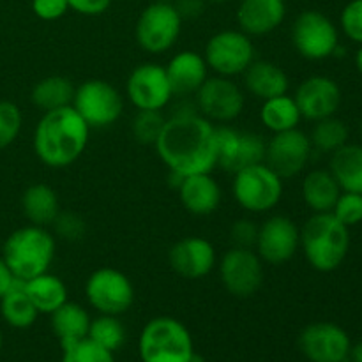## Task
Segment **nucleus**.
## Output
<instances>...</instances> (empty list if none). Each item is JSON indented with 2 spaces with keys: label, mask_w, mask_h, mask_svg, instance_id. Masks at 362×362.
Wrapping results in <instances>:
<instances>
[{
  "label": "nucleus",
  "mask_w": 362,
  "mask_h": 362,
  "mask_svg": "<svg viewBox=\"0 0 362 362\" xmlns=\"http://www.w3.org/2000/svg\"><path fill=\"white\" fill-rule=\"evenodd\" d=\"M154 147L172 175L212 173L218 168V126L200 115L194 105L166 117Z\"/></svg>",
  "instance_id": "nucleus-1"
},
{
  "label": "nucleus",
  "mask_w": 362,
  "mask_h": 362,
  "mask_svg": "<svg viewBox=\"0 0 362 362\" xmlns=\"http://www.w3.org/2000/svg\"><path fill=\"white\" fill-rule=\"evenodd\" d=\"M90 131L73 106L45 112L32 134L35 158L48 168H67L83 156Z\"/></svg>",
  "instance_id": "nucleus-2"
},
{
  "label": "nucleus",
  "mask_w": 362,
  "mask_h": 362,
  "mask_svg": "<svg viewBox=\"0 0 362 362\" xmlns=\"http://www.w3.org/2000/svg\"><path fill=\"white\" fill-rule=\"evenodd\" d=\"M299 250L311 269L334 272L349 257L350 228L332 212L313 214L300 226Z\"/></svg>",
  "instance_id": "nucleus-3"
},
{
  "label": "nucleus",
  "mask_w": 362,
  "mask_h": 362,
  "mask_svg": "<svg viewBox=\"0 0 362 362\" xmlns=\"http://www.w3.org/2000/svg\"><path fill=\"white\" fill-rule=\"evenodd\" d=\"M57 255V237L45 226L25 225L9 233L2 246L6 265L18 281L48 272Z\"/></svg>",
  "instance_id": "nucleus-4"
},
{
  "label": "nucleus",
  "mask_w": 362,
  "mask_h": 362,
  "mask_svg": "<svg viewBox=\"0 0 362 362\" xmlns=\"http://www.w3.org/2000/svg\"><path fill=\"white\" fill-rule=\"evenodd\" d=\"M141 362H191L194 352L189 329L173 317H156L145 324L138 339Z\"/></svg>",
  "instance_id": "nucleus-5"
},
{
  "label": "nucleus",
  "mask_w": 362,
  "mask_h": 362,
  "mask_svg": "<svg viewBox=\"0 0 362 362\" xmlns=\"http://www.w3.org/2000/svg\"><path fill=\"white\" fill-rule=\"evenodd\" d=\"M232 194L250 214H269L283 200L285 180L265 161L232 173Z\"/></svg>",
  "instance_id": "nucleus-6"
},
{
  "label": "nucleus",
  "mask_w": 362,
  "mask_h": 362,
  "mask_svg": "<svg viewBox=\"0 0 362 362\" xmlns=\"http://www.w3.org/2000/svg\"><path fill=\"white\" fill-rule=\"evenodd\" d=\"M182 16L173 2L148 4L138 16L134 25V39L144 52L151 55H163L170 52L182 34Z\"/></svg>",
  "instance_id": "nucleus-7"
},
{
  "label": "nucleus",
  "mask_w": 362,
  "mask_h": 362,
  "mask_svg": "<svg viewBox=\"0 0 362 362\" xmlns=\"http://www.w3.org/2000/svg\"><path fill=\"white\" fill-rule=\"evenodd\" d=\"M124 95L101 78H92L74 88L73 106L90 129H106L119 122L124 113Z\"/></svg>",
  "instance_id": "nucleus-8"
},
{
  "label": "nucleus",
  "mask_w": 362,
  "mask_h": 362,
  "mask_svg": "<svg viewBox=\"0 0 362 362\" xmlns=\"http://www.w3.org/2000/svg\"><path fill=\"white\" fill-rule=\"evenodd\" d=\"M209 71L218 76L237 78L257 59L253 37L239 28H225L209 37L204 49Z\"/></svg>",
  "instance_id": "nucleus-9"
},
{
  "label": "nucleus",
  "mask_w": 362,
  "mask_h": 362,
  "mask_svg": "<svg viewBox=\"0 0 362 362\" xmlns=\"http://www.w3.org/2000/svg\"><path fill=\"white\" fill-rule=\"evenodd\" d=\"M290 39L303 59L320 62L331 59L339 48V30L334 21L322 11L308 9L297 14Z\"/></svg>",
  "instance_id": "nucleus-10"
},
{
  "label": "nucleus",
  "mask_w": 362,
  "mask_h": 362,
  "mask_svg": "<svg viewBox=\"0 0 362 362\" xmlns=\"http://www.w3.org/2000/svg\"><path fill=\"white\" fill-rule=\"evenodd\" d=\"M85 299L99 315L120 317L133 306L134 286L129 276L119 269H95L85 281Z\"/></svg>",
  "instance_id": "nucleus-11"
},
{
  "label": "nucleus",
  "mask_w": 362,
  "mask_h": 362,
  "mask_svg": "<svg viewBox=\"0 0 362 362\" xmlns=\"http://www.w3.org/2000/svg\"><path fill=\"white\" fill-rule=\"evenodd\" d=\"M194 108L211 122L230 124L243 115L246 108V92L233 78L209 76L194 94Z\"/></svg>",
  "instance_id": "nucleus-12"
},
{
  "label": "nucleus",
  "mask_w": 362,
  "mask_h": 362,
  "mask_svg": "<svg viewBox=\"0 0 362 362\" xmlns=\"http://www.w3.org/2000/svg\"><path fill=\"white\" fill-rule=\"evenodd\" d=\"M221 285L226 292L239 299L255 296L265 279V264L253 247L232 246L218 260Z\"/></svg>",
  "instance_id": "nucleus-13"
},
{
  "label": "nucleus",
  "mask_w": 362,
  "mask_h": 362,
  "mask_svg": "<svg viewBox=\"0 0 362 362\" xmlns=\"http://www.w3.org/2000/svg\"><path fill=\"white\" fill-rule=\"evenodd\" d=\"M126 98L136 110L163 112L175 98L165 66L158 62L138 64L127 76Z\"/></svg>",
  "instance_id": "nucleus-14"
},
{
  "label": "nucleus",
  "mask_w": 362,
  "mask_h": 362,
  "mask_svg": "<svg viewBox=\"0 0 362 362\" xmlns=\"http://www.w3.org/2000/svg\"><path fill=\"white\" fill-rule=\"evenodd\" d=\"M313 156V145L304 131L297 129L283 131L271 134L265 144L264 161L285 179H293L306 170Z\"/></svg>",
  "instance_id": "nucleus-15"
},
{
  "label": "nucleus",
  "mask_w": 362,
  "mask_h": 362,
  "mask_svg": "<svg viewBox=\"0 0 362 362\" xmlns=\"http://www.w3.org/2000/svg\"><path fill=\"white\" fill-rule=\"evenodd\" d=\"M300 228L292 218L283 214L269 216L258 225L255 247L262 262L267 265H283L299 251Z\"/></svg>",
  "instance_id": "nucleus-16"
},
{
  "label": "nucleus",
  "mask_w": 362,
  "mask_h": 362,
  "mask_svg": "<svg viewBox=\"0 0 362 362\" xmlns=\"http://www.w3.org/2000/svg\"><path fill=\"white\" fill-rule=\"evenodd\" d=\"M264 136L253 131L235 129L223 124L218 126V166L228 173H235L246 166L265 159Z\"/></svg>",
  "instance_id": "nucleus-17"
},
{
  "label": "nucleus",
  "mask_w": 362,
  "mask_h": 362,
  "mask_svg": "<svg viewBox=\"0 0 362 362\" xmlns=\"http://www.w3.org/2000/svg\"><path fill=\"white\" fill-rule=\"evenodd\" d=\"M299 349L311 362H346L350 359L352 341L341 325L315 322L300 332Z\"/></svg>",
  "instance_id": "nucleus-18"
},
{
  "label": "nucleus",
  "mask_w": 362,
  "mask_h": 362,
  "mask_svg": "<svg viewBox=\"0 0 362 362\" xmlns=\"http://www.w3.org/2000/svg\"><path fill=\"white\" fill-rule=\"evenodd\" d=\"M303 119L317 122L338 113L343 94L336 80L325 74H313L304 78L293 94Z\"/></svg>",
  "instance_id": "nucleus-19"
},
{
  "label": "nucleus",
  "mask_w": 362,
  "mask_h": 362,
  "mask_svg": "<svg viewBox=\"0 0 362 362\" xmlns=\"http://www.w3.org/2000/svg\"><path fill=\"white\" fill-rule=\"evenodd\" d=\"M168 264L177 276L184 279H202L218 265L214 244L200 235L177 240L168 251Z\"/></svg>",
  "instance_id": "nucleus-20"
},
{
  "label": "nucleus",
  "mask_w": 362,
  "mask_h": 362,
  "mask_svg": "<svg viewBox=\"0 0 362 362\" xmlns=\"http://www.w3.org/2000/svg\"><path fill=\"white\" fill-rule=\"evenodd\" d=\"M286 0H240L235 20L239 30L250 37H264L283 25Z\"/></svg>",
  "instance_id": "nucleus-21"
},
{
  "label": "nucleus",
  "mask_w": 362,
  "mask_h": 362,
  "mask_svg": "<svg viewBox=\"0 0 362 362\" xmlns=\"http://www.w3.org/2000/svg\"><path fill=\"white\" fill-rule=\"evenodd\" d=\"M165 69L170 85H172L173 95H177V98L194 95L198 88L205 83V80L211 76V71H209L204 55L193 52V49L177 52L168 60Z\"/></svg>",
  "instance_id": "nucleus-22"
},
{
  "label": "nucleus",
  "mask_w": 362,
  "mask_h": 362,
  "mask_svg": "<svg viewBox=\"0 0 362 362\" xmlns=\"http://www.w3.org/2000/svg\"><path fill=\"white\" fill-rule=\"evenodd\" d=\"M177 193L182 207L193 216H211L219 209L223 191L212 173H194L180 177Z\"/></svg>",
  "instance_id": "nucleus-23"
},
{
  "label": "nucleus",
  "mask_w": 362,
  "mask_h": 362,
  "mask_svg": "<svg viewBox=\"0 0 362 362\" xmlns=\"http://www.w3.org/2000/svg\"><path fill=\"white\" fill-rule=\"evenodd\" d=\"M243 85L244 92L251 94L255 99L265 101V99L288 94L290 80L285 69L276 62L255 59L243 73Z\"/></svg>",
  "instance_id": "nucleus-24"
},
{
  "label": "nucleus",
  "mask_w": 362,
  "mask_h": 362,
  "mask_svg": "<svg viewBox=\"0 0 362 362\" xmlns=\"http://www.w3.org/2000/svg\"><path fill=\"white\" fill-rule=\"evenodd\" d=\"M339 194H341V187L336 182L329 168L311 170L304 175L303 184H300V197H303L304 205L313 214L332 212Z\"/></svg>",
  "instance_id": "nucleus-25"
},
{
  "label": "nucleus",
  "mask_w": 362,
  "mask_h": 362,
  "mask_svg": "<svg viewBox=\"0 0 362 362\" xmlns=\"http://www.w3.org/2000/svg\"><path fill=\"white\" fill-rule=\"evenodd\" d=\"M21 212L30 225L48 228L60 212L59 194L45 182L30 184L21 194Z\"/></svg>",
  "instance_id": "nucleus-26"
},
{
  "label": "nucleus",
  "mask_w": 362,
  "mask_h": 362,
  "mask_svg": "<svg viewBox=\"0 0 362 362\" xmlns=\"http://www.w3.org/2000/svg\"><path fill=\"white\" fill-rule=\"evenodd\" d=\"M23 286L39 315H52L69 300V288L66 281L49 271L23 281Z\"/></svg>",
  "instance_id": "nucleus-27"
},
{
  "label": "nucleus",
  "mask_w": 362,
  "mask_h": 362,
  "mask_svg": "<svg viewBox=\"0 0 362 362\" xmlns=\"http://www.w3.org/2000/svg\"><path fill=\"white\" fill-rule=\"evenodd\" d=\"M49 318H52V322H49L52 331L57 336V339H59L60 349L71 345V343L80 341V339L88 336V327H90L92 318L81 304L67 300L59 310L53 311Z\"/></svg>",
  "instance_id": "nucleus-28"
},
{
  "label": "nucleus",
  "mask_w": 362,
  "mask_h": 362,
  "mask_svg": "<svg viewBox=\"0 0 362 362\" xmlns=\"http://www.w3.org/2000/svg\"><path fill=\"white\" fill-rule=\"evenodd\" d=\"M329 172L341 191L362 194V145L346 144L331 154Z\"/></svg>",
  "instance_id": "nucleus-29"
},
{
  "label": "nucleus",
  "mask_w": 362,
  "mask_h": 362,
  "mask_svg": "<svg viewBox=\"0 0 362 362\" xmlns=\"http://www.w3.org/2000/svg\"><path fill=\"white\" fill-rule=\"evenodd\" d=\"M262 126L271 134L283 133V131L297 129L303 120L296 99L290 94L278 95L262 101L260 112H258Z\"/></svg>",
  "instance_id": "nucleus-30"
},
{
  "label": "nucleus",
  "mask_w": 362,
  "mask_h": 362,
  "mask_svg": "<svg viewBox=\"0 0 362 362\" xmlns=\"http://www.w3.org/2000/svg\"><path fill=\"white\" fill-rule=\"evenodd\" d=\"M74 85L71 83L69 78L60 76V74H52L32 87L30 101L37 110L45 112H52V110L64 108V106H71L74 95Z\"/></svg>",
  "instance_id": "nucleus-31"
},
{
  "label": "nucleus",
  "mask_w": 362,
  "mask_h": 362,
  "mask_svg": "<svg viewBox=\"0 0 362 362\" xmlns=\"http://www.w3.org/2000/svg\"><path fill=\"white\" fill-rule=\"evenodd\" d=\"M0 317L13 329H28L35 324L39 311L28 299L23 281L16 279L9 292L0 299Z\"/></svg>",
  "instance_id": "nucleus-32"
},
{
  "label": "nucleus",
  "mask_w": 362,
  "mask_h": 362,
  "mask_svg": "<svg viewBox=\"0 0 362 362\" xmlns=\"http://www.w3.org/2000/svg\"><path fill=\"white\" fill-rule=\"evenodd\" d=\"M308 136H310L311 145H313V151L332 154L338 148H341L343 145L349 144L350 131L349 126L341 119L332 115L327 117V119L317 120Z\"/></svg>",
  "instance_id": "nucleus-33"
},
{
  "label": "nucleus",
  "mask_w": 362,
  "mask_h": 362,
  "mask_svg": "<svg viewBox=\"0 0 362 362\" xmlns=\"http://www.w3.org/2000/svg\"><path fill=\"white\" fill-rule=\"evenodd\" d=\"M87 338L110 352H117L126 341V327L115 315H99L90 320Z\"/></svg>",
  "instance_id": "nucleus-34"
},
{
  "label": "nucleus",
  "mask_w": 362,
  "mask_h": 362,
  "mask_svg": "<svg viewBox=\"0 0 362 362\" xmlns=\"http://www.w3.org/2000/svg\"><path fill=\"white\" fill-rule=\"evenodd\" d=\"M165 115L163 112H147V110H136L133 122H131V133L136 141L144 145H154L165 126Z\"/></svg>",
  "instance_id": "nucleus-35"
},
{
  "label": "nucleus",
  "mask_w": 362,
  "mask_h": 362,
  "mask_svg": "<svg viewBox=\"0 0 362 362\" xmlns=\"http://www.w3.org/2000/svg\"><path fill=\"white\" fill-rule=\"evenodd\" d=\"M60 362H115V359H113V352L99 346L90 338H83L76 343L62 346Z\"/></svg>",
  "instance_id": "nucleus-36"
},
{
  "label": "nucleus",
  "mask_w": 362,
  "mask_h": 362,
  "mask_svg": "<svg viewBox=\"0 0 362 362\" xmlns=\"http://www.w3.org/2000/svg\"><path fill=\"white\" fill-rule=\"evenodd\" d=\"M23 127V113L13 101H0V151L18 140Z\"/></svg>",
  "instance_id": "nucleus-37"
},
{
  "label": "nucleus",
  "mask_w": 362,
  "mask_h": 362,
  "mask_svg": "<svg viewBox=\"0 0 362 362\" xmlns=\"http://www.w3.org/2000/svg\"><path fill=\"white\" fill-rule=\"evenodd\" d=\"M52 226L53 235L62 240H67V243L81 240L85 237V232H87V225H85L83 218L71 211H60L55 221L52 223Z\"/></svg>",
  "instance_id": "nucleus-38"
},
{
  "label": "nucleus",
  "mask_w": 362,
  "mask_h": 362,
  "mask_svg": "<svg viewBox=\"0 0 362 362\" xmlns=\"http://www.w3.org/2000/svg\"><path fill=\"white\" fill-rule=\"evenodd\" d=\"M332 214L339 219L345 226L352 228L362 223V194L341 191L338 202H336Z\"/></svg>",
  "instance_id": "nucleus-39"
},
{
  "label": "nucleus",
  "mask_w": 362,
  "mask_h": 362,
  "mask_svg": "<svg viewBox=\"0 0 362 362\" xmlns=\"http://www.w3.org/2000/svg\"><path fill=\"white\" fill-rule=\"evenodd\" d=\"M339 25L346 37L362 46V0H350L341 11Z\"/></svg>",
  "instance_id": "nucleus-40"
},
{
  "label": "nucleus",
  "mask_w": 362,
  "mask_h": 362,
  "mask_svg": "<svg viewBox=\"0 0 362 362\" xmlns=\"http://www.w3.org/2000/svg\"><path fill=\"white\" fill-rule=\"evenodd\" d=\"M258 225L251 219H237L230 228V239H232L233 246L240 247H255V240H257Z\"/></svg>",
  "instance_id": "nucleus-41"
},
{
  "label": "nucleus",
  "mask_w": 362,
  "mask_h": 362,
  "mask_svg": "<svg viewBox=\"0 0 362 362\" xmlns=\"http://www.w3.org/2000/svg\"><path fill=\"white\" fill-rule=\"evenodd\" d=\"M67 11V0H32V13L42 21L60 20Z\"/></svg>",
  "instance_id": "nucleus-42"
},
{
  "label": "nucleus",
  "mask_w": 362,
  "mask_h": 362,
  "mask_svg": "<svg viewBox=\"0 0 362 362\" xmlns=\"http://www.w3.org/2000/svg\"><path fill=\"white\" fill-rule=\"evenodd\" d=\"M67 6L81 16H99L110 9L112 0H67Z\"/></svg>",
  "instance_id": "nucleus-43"
},
{
  "label": "nucleus",
  "mask_w": 362,
  "mask_h": 362,
  "mask_svg": "<svg viewBox=\"0 0 362 362\" xmlns=\"http://www.w3.org/2000/svg\"><path fill=\"white\" fill-rule=\"evenodd\" d=\"M207 0H175L173 6L179 11L182 20H197L204 14Z\"/></svg>",
  "instance_id": "nucleus-44"
},
{
  "label": "nucleus",
  "mask_w": 362,
  "mask_h": 362,
  "mask_svg": "<svg viewBox=\"0 0 362 362\" xmlns=\"http://www.w3.org/2000/svg\"><path fill=\"white\" fill-rule=\"evenodd\" d=\"M14 281H16V279H14L13 272L9 271V267L6 265L4 258L0 257V299L9 292L11 286L14 285Z\"/></svg>",
  "instance_id": "nucleus-45"
},
{
  "label": "nucleus",
  "mask_w": 362,
  "mask_h": 362,
  "mask_svg": "<svg viewBox=\"0 0 362 362\" xmlns=\"http://www.w3.org/2000/svg\"><path fill=\"white\" fill-rule=\"evenodd\" d=\"M350 359H352V362H362V341L357 343L356 346H352V350H350Z\"/></svg>",
  "instance_id": "nucleus-46"
},
{
  "label": "nucleus",
  "mask_w": 362,
  "mask_h": 362,
  "mask_svg": "<svg viewBox=\"0 0 362 362\" xmlns=\"http://www.w3.org/2000/svg\"><path fill=\"white\" fill-rule=\"evenodd\" d=\"M356 69L359 71V74L362 76V46H359L356 53Z\"/></svg>",
  "instance_id": "nucleus-47"
},
{
  "label": "nucleus",
  "mask_w": 362,
  "mask_h": 362,
  "mask_svg": "<svg viewBox=\"0 0 362 362\" xmlns=\"http://www.w3.org/2000/svg\"><path fill=\"white\" fill-rule=\"evenodd\" d=\"M207 2H211V4H228V2H232V0H207Z\"/></svg>",
  "instance_id": "nucleus-48"
},
{
  "label": "nucleus",
  "mask_w": 362,
  "mask_h": 362,
  "mask_svg": "<svg viewBox=\"0 0 362 362\" xmlns=\"http://www.w3.org/2000/svg\"><path fill=\"white\" fill-rule=\"evenodd\" d=\"M2 345H4V336H2V331H0V350H2Z\"/></svg>",
  "instance_id": "nucleus-49"
},
{
  "label": "nucleus",
  "mask_w": 362,
  "mask_h": 362,
  "mask_svg": "<svg viewBox=\"0 0 362 362\" xmlns=\"http://www.w3.org/2000/svg\"><path fill=\"white\" fill-rule=\"evenodd\" d=\"M161 2H175V0H161Z\"/></svg>",
  "instance_id": "nucleus-50"
},
{
  "label": "nucleus",
  "mask_w": 362,
  "mask_h": 362,
  "mask_svg": "<svg viewBox=\"0 0 362 362\" xmlns=\"http://www.w3.org/2000/svg\"><path fill=\"white\" fill-rule=\"evenodd\" d=\"M361 138H362V120H361Z\"/></svg>",
  "instance_id": "nucleus-51"
}]
</instances>
